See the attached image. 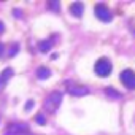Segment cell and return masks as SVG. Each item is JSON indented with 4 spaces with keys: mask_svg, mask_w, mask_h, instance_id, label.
I'll return each instance as SVG.
<instances>
[{
    "mask_svg": "<svg viewBox=\"0 0 135 135\" xmlns=\"http://www.w3.org/2000/svg\"><path fill=\"white\" fill-rule=\"evenodd\" d=\"M11 75H13V70H11V69H7V70L2 73V80H3V81H8Z\"/></svg>",
    "mask_w": 135,
    "mask_h": 135,
    "instance_id": "cell-10",
    "label": "cell"
},
{
    "mask_svg": "<svg viewBox=\"0 0 135 135\" xmlns=\"http://www.w3.org/2000/svg\"><path fill=\"white\" fill-rule=\"evenodd\" d=\"M3 51H5V45H2V43H0V57L3 56Z\"/></svg>",
    "mask_w": 135,
    "mask_h": 135,
    "instance_id": "cell-16",
    "label": "cell"
},
{
    "mask_svg": "<svg viewBox=\"0 0 135 135\" xmlns=\"http://www.w3.org/2000/svg\"><path fill=\"white\" fill-rule=\"evenodd\" d=\"M51 45H52V37H51L49 40L40 41V43H38V49H40L41 52H48V51H49V48H51Z\"/></svg>",
    "mask_w": 135,
    "mask_h": 135,
    "instance_id": "cell-9",
    "label": "cell"
},
{
    "mask_svg": "<svg viewBox=\"0 0 135 135\" xmlns=\"http://www.w3.org/2000/svg\"><path fill=\"white\" fill-rule=\"evenodd\" d=\"M121 83H122L127 89L133 91V89H135V72L130 70V69L122 70V72H121Z\"/></svg>",
    "mask_w": 135,
    "mask_h": 135,
    "instance_id": "cell-4",
    "label": "cell"
},
{
    "mask_svg": "<svg viewBox=\"0 0 135 135\" xmlns=\"http://www.w3.org/2000/svg\"><path fill=\"white\" fill-rule=\"evenodd\" d=\"M94 11H95V16H97L100 21H103V22H111V19H113V13L108 10L107 5H103V3H97L95 8H94Z\"/></svg>",
    "mask_w": 135,
    "mask_h": 135,
    "instance_id": "cell-3",
    "label": "cell"
},
{
    "mask_svg": "<svg viewBox=\"0 0 135 135\" xmlns=\"http://www.w3.org/2000/svg\"><path fill=\"white\" fill-rule=\"evenodd\" d=\"M13 13H15V15H16V16H18V18H21V11H19V10H15V11H13Z\"/></svg>",
    "mask_w": 135,
    "mask_h": 135,
    "instance_id": "cell-18",
    "label": "cell"
},
{
    "mask_svg": "<svg viewBox=\"0 0 135 135\" xmlns=\"http://www.w3.org/2000/svg\"><path fill=\"white\" fill-rule=\"evenodd\" d=\"M111 62H110V59H107V57H100L97 62H95V65H94V72L99 75V76H102V78H105V76H108L110 73H111Z\"/></svg>",
    "mask_w": 135,
    "mask_h": 135,
    "instance_id": "cell-2",
    "label": "cell"
},
{
    "mask_svg": "<svg viewBox=\"0 0 135 135\" xmlns=\"http://www.w3.org/2000/svg\"><path fill=\"white\" fill-rule=\"evenodd\" d=\"M105 91H107V94H110V95H113V97H121V94H119V92H114L113 88H107Z\"/></svg>",
    "mask_w": 135,
    "mask_h": 135,
    "instance_id": "cell-14",
    "label": "cell"
},
{
    "mask_svg": "<svg viewBox=\"0 0 135 135\" xmlns=\"http://www.w3.org/2000/svg\"><path fill=\"white\" fill-rule=\"evenodd\" d=\"M18 49H19V46H18V45H11V46H10V52H8V56H10V57H13L15 54H18Z\"/></svg>",
    "mask_w": 135,
    "mask_h": 135,
    "instance_id": "cell-11",
    "label": "cell"
},
{
    "mask_svg": "<svg viewBox=\"0 0 135 135\" xmlns=\"http://www.w3.org/2000/svg\"><path fill=\"white\" fill-rule=\"evenodd\" d=\"M37 76H38V80H46V78L51 76V70L46 69V67H38L37 69Z\"/></svg>",
    "mask_w": 135,
    "mask_h": 135,
    "instance_id": "cell-8",
    "label": "cell"
},
{
    "mask_svg": "<svg viewBox=\"0 0 135 135\" xmlns=\"http://www.w3.org/2000/svg\"><path fill=\"white\" fill-rule=\"evenodd\" d=\"M32 107H33V100H29V103H26V105H24V110H26V111H29V110H32Z\"/></svg>",
    "mask_w": 135,
    "mask_h": 135,
    "instance_id": "cell-15",
    "label": "cell"
},
{
    "mask_svg": "<svg viewBox=\"0 0 135 135\" xmlns=\"http://www.w3.org/2000/svg\"><path fill=\"white\" fill-rule=\"evenodd\" d=\"M70 13L75 16V18H81L83 16V11H84V5L81 3V2H75V3H72L70 5Z\"/></svg>",
    "mask_w": 135,
    "mask_h": 135,
    "instance_id": "cell-7",
    "label": "cell"
},
{
    "mask_svg": "<svg viewBox=\"0 0 135 135\" xmlns=\"http://www.w3.org/2000/svg\"><path fill=\"white\" fill-rule=\"evenodd\" d=\"M35 122H38V124H46V118H45L43 114H37V116H35Z\"/></svg>",
    "mask_w": 135,
    "mask_h": 135,
    "instance_id": "cell-13",
    "label": "cell"
},
{
    "mask_svg": "<svg viewBox=\"0 0 135 135\" xmlns=\"http://www.w3.org/2000/svg\"><path fill=\"white\" fill-rule=\"evenodd\" d=\"M2 32H5V24L0 21V33H2Z\"/></svg>",
    "mask_w": 135,
    "mask_h": 135,
    "instance_id": "cell-17",
    "label": "cell"
},
{
    "mask_svg": "<svg viewBox=\"0 0 135 135\" xmlns=\"http://www.w3.org/2000/svg\"><path fill=\"white\" fill-rule=\"evenodd\" d=\"M19 135H33V133H30V132H27V133H19Z\"/></svg>",
    "mask_w": 135,
    "mask_h": 135,
    "instance_id": "cell-19",
    "label": "cell"
},
{
    "mask_svg": "<svg viewBox=\"0 0 135 135\" xmlns=\"http://www.w3.org/2000/svg\"><path fill=\"white\" fill-rule=\"evenodd\" d=\"M27 132H30V130H29V126L26 122H16L7 129L5 135H19V133H27Z\"/></svg>",
    "mask_w": 135,
    "mask_h": 135,
    "instance_id": "cell-5",
    "label": "cell"
},
{
    "mask_svg": "<svg viewBox=\"0 0 135 135\" xmlns=\"http://www.w3.org/2000/svg\"><path fill=\"white\" fill-rule=\"evenodd\" d=\"M60 102H62V94L57 92V91H54V92H51V94L45 99L43 107H45V110H46L48 113H54V111L59 108Z\"/></svg>",
    "mask_w": 135,
    "mask_h": 135,
    "instance_id": "cell-1",
    "label": "cell"
},
{
    "mask_svg": "<svg viewBox=\"0 0 135 135\" xmlns=\"http://www.w3.org/2000/svg\"><path fill=\"white\" fill-rule=\"evenodd\" d=\"M48 7H49L51 10H54V11H59V2H57V0H54V2H49Z\"/></svg>",
    "mask_w": 135,
    "mask_h": 135,
    "instance_id": "cell-12",
    "label": "cell"
},
{
    "mask_svg": "<svg viewBox=\"0 0 135 135\" xmlns=\"http://www.w3.org/2000/svg\"><path fill=\"white\" fill-rule=\"evenodd\" d=\"M69 92H70L72 95H75V97H81V95H88L91 91H89V88H86V86H72V88L69 89Z\"/></svg>",
    "mask_w": 135,
    "mask_h": 135,
    "instance_id": "cell-6",
    "label": "cell"
}]
</instances>
